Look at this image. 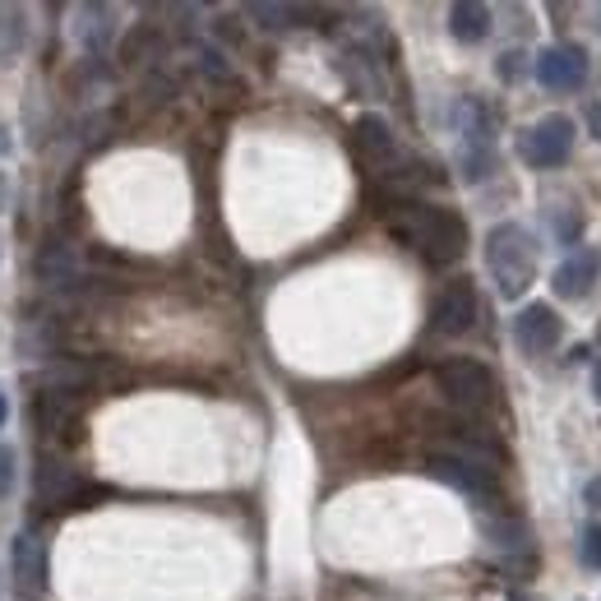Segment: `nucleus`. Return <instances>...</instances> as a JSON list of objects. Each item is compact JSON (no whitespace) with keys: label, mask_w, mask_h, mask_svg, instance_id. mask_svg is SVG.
<instances>
[{"label":"nucleus","mask_w":601,"mask_h":601,"mask_svg":"<svg viewBox=\"0 0 601 601\" xmlns=\"http://www.w3.org/2000/svg\"><path fill=\"white\" fill-rule=\"evenodd\" d=\"M597 274H601V255H597V250H574V255L555 268L551 287H555V297L578 301V297H588V292H592Z\"/></svg>","instance_id":"9d476101"},{"label":"nucleus","mask_w":601,"mask_h":601,"mask_svg":"<svg viewBox=\"0 0 601 601\" xmlns=\"http://www.w3.org/2000/svg\"><path fill=\"white\" fill-rule=\"evenodd\" d=\"M537 80L541 88H555V93H574L584 88L588 80V51L584 47H546L537 56Z\"/></svg>","instance_id":"1a4fd4ad"},{"label":"nucleus","mask_w":601,"mask_h":601,"mask_svg":"<svg viewBox=\"0 0 601 601\" xmlns=\"http://www.w3.org/2000/svg\"><path fill=\"white\" fill-rule=\"evenodd\" d=\"M486 264L500 283V297H522L537 278V241L518 223H500L486 237Z\"/></svg>","instance_id":"f03ea898"},{"label":"nucleus","mask_w":601,"mask_h":601,"mask_svg":"<svg viewBox=\"0 0 601 601\" xmlns=\"http://www.w3.org/2000/svg\"><path fill=\"white\" fill-rule=\"evenodd\" d=\"M578 560L588 569H601V522H588L584 528V541H578Z\"/></svg>","instance_id":"2eb2a0df"},{"label":"nucleus","mask_w":601,"mask_h":601,"mask_svg":"<svg viewBox=\"0 0 601 601\" xmlns=\"http://www.w3.org/2000/svg\"><path fill=\"white\" fill-rule=\"evenodd\" d=\"M74 486H80V477L65 472V462H47L43 477H37V491H43V500H70Z\"/></svg>","instance_id":"4468645a"},{"label":"nucleus","mask_w":601,"mask_h":601,"mask_svg":"<svg viewBox=\"0 0 601 601\" xmlns=\"http://www.w3.org/2000/svg\"><path fill=\"white\" fill-rule=\"evenodd\" d=\"M10 555H14V578H19V588H24L28 597H37V592H43V578H47L43 541H37L33 532H24V537H14Z\"/></svg>","instance_id":"9b49d317"},{"label":"nucleus","mask_w":601,"mask_h":601,"mask_svg":"<svg viewBox=\"0 0 601 601\" xmlns=\"http://www.w3.org/2000/svg\"><path fill=\"white\" fill-rule=\"evenodd\" d=\"M394 130L384 125V116H361L357 121V153L365 163H389L394 158Z\"/></svg>","instance_id":"f8f14e48"},{"label":"nucleus","mask_w":601,"mask_h":601,"mask_svg":"<svg viewBox=\"0 0 601 601\" xmlns=\"http://www.w3.org/2000/svg\"><path fill=\"white\" fill-rule=\"evenodd\" d=\"M449 33L458 37V43H481V37L491 33V10L477 5V0H458V5L449 10Z\"/></svg>","instance_id":"ddd939ff"},{"label":"nucleus","mask_w":601,"mask_h":601,"mask_svg":"<svg viewBox=\"0 0 601 601\" xmlns=\"http://www.w3.org/2000/svg\"><path fill=\"white\" fill-rule=\"evenodd\" d=\"M560 334H565V324H560V315L546 305V301H532L518 310L514 320V342L522 347L528 357H546L560 347Z\"/></svg>","instance_id":"0eeeda50"},{"label":"nucleus","mask_w":601,"mask_h":601,"mask_svg":"<svg viewBox=\"0 0 601 601\" xmlns=\"http://www.w3.org/2000/svg\"><path fill=\"white\" fill-rule=\"evenodd\" d=\"M435 384H440V394L449 398L454 407H462V412H481V407L495 402V375L481 361H472V357L444 361L435 371Z\"/></svg>","instance_id":"7ed1b4c3"},{"label":"nucleus","mask_w":601,"mask_h":601,"mask_svg":"<svg viewBox=\"0 0 601 601\" xmlns=\"http://www.w3.org/2000/svg\"><path fill=\"white\" fill-rule=\"evenodd\" d=\"M431 472L444 481V486L462 491V495L477 500V504H495V500H500V481H495V472L477 468V462H468V458L435 454V458H431Z\"/></svg>","instance_id":"423d86ee"},{"label":"nucleus","mask_w":601,"mask_h":601,"mask_svg":"<svg viewBox=\"0 0 601 601\" xmlns=\"http://www.w3.org/2000/svg\"><path fill=\"white\" fill-rule=\"evenodd\" d=\"M588 125H592V134L601 140V103H592V107H588Z\"/></svg>","instance_id":"a211bd4d"},{"label":"nucleus","mask_w":601,"mask_h":601,"mask_svg":"<svg viewBox=\"0 0 601 601\" xmlns=\"http://www.w3.org/2000/svg\"><path fill=\"white\" fill-rule=\"evenodd\" d=\"M14 495V449L10 444H0V500Z\"/></svg>","instance_id":"dca6fc26"},{"label":"nucleus","mask_w":601,"mask_h":601,"mask_svg":"<svg viewBox=\"0 0 601 601\" xmlns=\"http://www.w3.org/2000/svg\"><path fill=\"white\" fill-rule=\"evenodd\" d=\"M0 421H5V398H0Z\"/></svg>","instance_id":"412c9836"},{"label":"nucleus","mask_w":601,"mask_h":601,"mask_svg":"<svg viewBox=\"0 0 601 601\" xmlns=\"http://www.w3.org/2000/svg\"><path fill=\"white\" fill-rule=\"evenodd\" d=\"M37 425H43V435H51L56 444H74L84 431V407L74 398V389H51L37 398Z\"/></svg>","instance_id":"6e6552de"},{"label":"nucleus","mask_w":601,"mask_h":601,"mask_svg":"<svg viewBox=\"0 0 601 601\" xmlns=\"http://www.w3.org/2000/svg\"><path fill=\"white\" fill-rule=\"evenodd\" d=\"M588 504H592V509H601V477L588 481Z\"/></svg>","instance_id":"6ab92c4d"},{"label":"nucleus","mask_w":601,"mask_h":601,"mask_svg":"<svg viewBox=\"0 0 601 601\" xmlns=\"http://www.w3.org/2000/svg\"><path fill=\"white\" fill-rule=\"evenodd\" d=\"M495 70H500V80H504V84H514V80H522V51H504Z\"/></svg>","instance_id":"f3484780"},{"label":"nucleus","mask_w":601,"mask_h":601,"mask_svg":"<svg viewBox=\"0 0 601 601\" xmlns=\"http://www.w3.org/2000/svg\"><path fill=\"white\" fill-rule=\"evenodd\" d=\"M592 389H597V398H601V365H597V371H592Z\"/></svg>","instance_id":"aec40b11"},{"label":"nucleus","mask_w":601,"mask_h":601,"mask_svg":"<svg viewBox=\"0 0 601 601\" xmlns=\"http://www.w3.org/2000/svg\"><path fill=\"white\" fill-rule=\"evenodd\" d=\"M394 237H402L412 250H421L431 264H454L468 250V227L458 213L449 208H431V204H394Z\"/></svg>","instance_id":"f257e3e1"},{"label":"nucleus","mask_w":601,"mask_h":601,"mask_svg":"<svg viewBox=\"0 0 601 601\" xmlns=\"http://www.w3.org/2000/svg\"><path fill=\"white\" fill-rule=\"evenodd\" d=\"M431 324H435V334H444V338L468 334V328L477 324V287L468 278L444 283V292L435 297V310H431Z\"/></svg>","instance_id":"39448f33"},{"label":"nucleus","mask_w":601,"mask_h":601,"mask_svg":"<svg viewBox=\"0 0 601 601\" xmlns=\"http://www.w3.org/2000/svg\"><path fill=\"white\" fill-rule=\"evenodd\" d=\"M518 153L532 167H565L574 153V121L569 116H546L518 134Z\"/></svg>","instance_id":"20e7f679"}]
</instances>
